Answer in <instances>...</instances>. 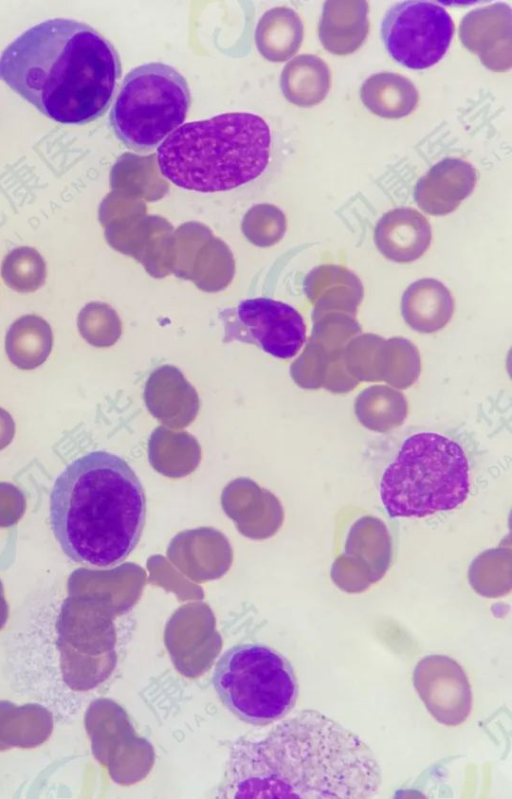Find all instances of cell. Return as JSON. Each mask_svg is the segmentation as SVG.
Instances as JSON below:
<instances>
[{
  "label": "cell",
  "instance_id": "obj_21",
  "mask_svg": "<svg viewBox=\"0 0 512 799\" xmlns=\"http://www.w3.org/2000/svg\"><path fill=\"white\" fill-rule=\"evenodd\" d=\"M355 413L366 427L386 431L402 423L407 414L404 395L388 386L374 385L356 398Z\"/></svg>",
  "mask_w": 512,
  "mask_h": 799
},
{
  "label": "cell",
  "instance_id": "obj_24",
  "mask_svg": "<svg viewBox=\"0 0 512 799\" xmlns=\"http://www.w3.org/2000/svg\"><path fill=\"white\" fill-rule=\"evenodd\" d=\"M77 325L81 336L95 347L113 345L122 332L116 311L103 302L85 305L78 315Z\"/></svg>",
  "mask_w": 512,
  "mask_h": 799
},
{
  "label": "cell",
  "instance_id": "obj_3",
  "mask_svg": "<svg viewBox=\"0 0 512 799\" xmlns=\"http://www.w3.org/2000/svg\"><path fill=\"white\" fill-rule=\"evenodd\" d=\"M146 521L145 492L120 456L97 450L57 476L50 493V525L74 562L108 568L137 546Z\"/></svg>",
  "mask_w": 512,
  "mask_h": 799
},
{
  "label": "cell",
  "instance_id": "obj_26",
  "mask_svg": "<svg viewBox=\"0 0 512 799\" xmlns=\"http://www.w3.org/2000/svg\"><path fill=\"white\" fill-rule=\"evenodd\" d=\"M361 326L354 315L331 312L313 318L310 340L327 353L344 351L347 343L360 334Z\"/></svg>",
  "mask_w": 512,
  "mask_h": 799
},
{
  "label": "cell",
  "instance_id": "obj_1",
  "mask_svg": "<svg viewBox=\"0 0 512 799\" xmlns=\"http://www.w3.org/2000/svg\"><path fill=\"white\" fill-rule=\"evenodd\" d=\"M381 784L371 749L316 710H302L262 740L231 750L219 793L224 798H369Z\"/></svg>",
  "mask_w": 512,
  "mask_h": 799
},
{
  "label": "cell",
  "instance_id": "obj_19",
  "mask_svg": "<svg viewBox=\"0 0 512 799\" xmlns=\"http://www.w3.org/2000/svg\"><path fill=\"white\" fill-rule=\"evenodd\" d=\"M282 91L292 103L310 107L323 101L331 86V73L325 61L314 55H300L284 68Z\"/></svg>",
  "mask_w": 512,
  "mask_h": 799
},
{
  "label": "cell",
  "instance_id": "obj_13",
  "mask_svg": "<svg viewBox=\"0 0 512 799\" xmlns=\"http://www.w3.org/2000/svg\"><path fill=\"white\" fill-rule=\"evenodd\" d=\"M432 239L428 220L417 210L400 207L385 213L374 231L379 252L397 263L419 259L429 248Z\"/></svg>",
  "mask_w": 512,
  "mask_h": 799
},
{
  "label": "cell",
  "instance_id": "obj_9",
  "mask_svg": "<svg viewBox=\"0 0 512 799\" xmlns=\"http://www.w3.org/2000/svg\"><path fill=\"white\" fill-rule=\"evenodd\" d=\"M220 317L224 342L254 344L276 358L295 356L306 339L301 314L292 306L270 298L243 300L236 308L224 310Z\"/></svg>",
  "mask_w": 512,
  "mask_h": 799
},
{
  "label": "cell",
  "instance_id": "obj_15",
  "mask_svg": "<svg viewBox=\"0 0 512 799\" xmlns=\"http://www.w3.org/2000/svg\"><path fill=\"white\" fill-rule=\"evenodd\" d=\"M368 12L364 0L326 1L318 28L323 47L335 55L355 52L369 31Z\"/></svg>",
  "mask_w": 512,
  "mask_h": 799
},
{
  "label": "cell",
  "instance_id": "obj_2",
  "mask_svg": "<svg viewBox=\"0 0 512 799\" xmlns=\"http://www.w3.org/2000/svg\"><path fill=\"white\" fill-rule=\"evenodd\" d=\"M121 76L114 45L90 25L50 18L0 54V80L49 119L90 123L108 109Z\"/></svg>",
  "mask_w": 512,
  "mask_h": 799
},
{
  "label": "cell",
  "instance_id": "obj_10",
  "mask_svg": "<svg viewBox=\"0 0 512 799\" xmlns=\"http://www.w3.org/2000/svg\"><path fill=\"white\" fill-rule=\"evenodd\" d=\"M172 239L171 273L192 281L200 290L225 289L235 274L230 248L205 227L188 224Z\"/></svg>",
  "mask_w": 512,
  "mask_h": 799
},
{
  "label": "cell",
  "instance_id": "obj_11",
  "mask_svg": "<svg viewBox=\"0 0 512 799\" xmlns=\"http://www.w3.org/2000/svg\"><path fill=\"white\" fill-rule=\"evenodd\" d=\"M461 43L476 54L482 64L504 72L512 64V12L503 2L468 12L459 26Z\"/></svg>",
  "mask_w": 512,
  "mask_h": 799
},
{
  "label": "cell",
  "instance_id": "obj_20",
  "mask_svg": "<svg viewBox=\"0 0 512 799\" xmlns=\"http://www.w3.org/2000/svg\"><path fill=\"white\" fill-rule=\"evenodd\" d=\"M303 40V24L290 8L278 7L264 14L256 30L259 51L271 61H285L299 49Z\"/></svg>",
  "mask_w": 512,
  "mask_h": 799
},
{
  "label": "cell",
  "instance_id": "obj_8",
  "mask_svg": "<svg viewBox=\"0 0 512 799\" xmlns=\"http://www.w3.org/2000/svg\"><path fill=\"white\" fill-rule=\"evenodd\" d=\"M454 34V23L442 6L427 1H404L385 13L383 43L393 59L410 69H426L442 59Z\"/></svg>",
  "mask_w": 512,
  "mask_h": 799
},
{
  "label": "cell",
  "instance_id": "obj_6",
  "mask_svg": "<svg viewBox=\"0 0 512 799\" xmlns=\"http://www.w3.org/2000/svg\"><path fill=\"white\" fill-rule=\"evenodd\" d=\"M222 704L248 724L264 726L285 717L295 706L298 682L291 663L277 650L242 643L218 659L212 677Z\"/></svg>",
  "mask_w": 512,
  "mask_h": 799
},
{
  "label": "cell",
  "instance_id": "obj_23",
  "mask_svg": "<svg viewBox=\"0 0 512 799\" xmlns=\"http://www.w3.org/2000/svg\"><path fill=\"white\" fill-rule=\"evenodd\" d=\"M1 276L5 284L17 292H34L45 283L46 263L35 248L21 246L3 259Z\"/></svg>",
  "mask_w": 512,
  "mask_h": 799
},
{
  "label": "cell",
  "instance_id": "obj_16",
  "mask_svg": "<svg viewBox=\"0 0 512 799\" xmlns=\"http://www.w3.org/2000/svg\"><path fill=\"white\" fill-rule=\"evenodd\" d=\"M404 321L420 333L436 332L447 325L454 313V300L440 281L419 279L404 291L401 300Z\"/></svg>",
  "mask_w": 512,
  "mask_h": 799
},
{
  "label": "cell",
  "instance_id": "obj_7",
  "mask_svg": "<svg viewBox=\"0 0 512 799\" xmlns=\"http://www.w3.org/2000/svg\"><path fill=\"white\" fill-rule=\"evenodd\" d=\"M190 103L188 84L175 68L146 63L125 76L110 110V126L126 147L151 151L183 124Z\"/></svg>",
  "mask_w": 512,
  "mask_h": 799
},
{
  "label": "cell",
  "instance_id": "obj_12",
  "mask_svg": "<svg viewBox=\"0 0 512 799\" xmlns=\"http://www.w3.org/2000/svg\"><path fill=\"white\" fill-rule=\"evenodd\" d=\"M476 181V171L470 163L445 158L418 180L414 199L427 214L446 215L472 193Z\"/></svg>",
  "mask_w": 512,
  "mask_h": 799
},
{
  "label": "cell",
  "instance_id": "obj_17",
  "mask_svg": "<svg viewBox=\"0 0 512 799\" xmlns=\"http://www.w3.org/2000/svg\"><path fill=\"white\" fill-rule=\"evenodd\" d=\"M361 100L372 113L388 119L409 115L417 106L419 94L406 77L391 72L370 76L361 87Z\"/></svg>",
  "mask_w": 512,
  "mask_h": 799
},
{
  "label": "cell",
  "instance_id": "obj_14",
  "mask_svg": "<svg viewBox=\"0 0 512 799\" xmlns=\"http://www.w3.org/2000/svg\"><path fill=\"white\" fill-rule=\"evenodd\" d=\"M304 291L313 304L312 319L331 312L356 315L364 297L359 277L346 267L324 264L305 278Z\"/></svg>",
  "mask_w": 512,
  "mask_h": 799
},
{
  "label": "cell",
  "instance_id": "obj_18",
  "mask_svg": "<svg viewBox=\"0 0 512 799\" xmlns=\"http://www.w3.org/2000/svg\"><path fill=\"white\" fill-rule=\"evenodd\" d=\"M53 335L46 320L37 315H24L10 326L5 349L9 360L19 369L32 370L48 358Z\"/></svg>",
  "mask_w": 512,
  "mask_h": 799
},
{
  "label": "cell",
  "instance_id": "obj_25",
  "mask_svg": "<svg viewBox=\"0 0 512 799\" xmlns=\"http://www.w3.org/2000/svg\"><path fill=\"white\" fill-rule=\"evenodd\" d=\"M383 341L379 335L364 333L352 338L345 346L344 366L357 382L380 381L379 356Z\"/></svg>",
  "mask_w": 512,
  "mask_h": 799
},
{
  "label": "cell",
  "instance_id": "obj_22",
  "mask_svg": "<svg viewBox=\"0 0 512 799\" xmlns=\"http://www.w3.org/2000/svg\"><path fill=\"white\" fill-rule=\"evenodd\" d=\"M420 372V353L410 340L393 337L383 341L379 356L380 381L405 389L418 379Z\"/></svg>",
  "mask_w": 512,
  "mask_h": 799
},
{
  "label": "cell",
  "instance_id": "obj_4",
  "mask_svg": "<svg viewBox=\"0 0 512 799\" xmlns=\"http://www.w3.org/2000/svg\"><path fill=\"white\" fill-rule=\"evenodd\" d=\"M370 467L390 518H424L461 507L477 474V449L467 434L410 427L372 446Z\"/></svg>",
  "mask_w": 512,
  "mask_h": 799
},
{
  "label": "cell",
  "instance_id": "obj_5",
  "mask_svg": "<svg viewBox=\"0 0 512 799\" xmlns=\"http://www.w3.org/2000/svg\"><path fill=\"white\" fill-rule=\"evenodd\" d=\"M271 152V132L253 113L231 112L182 124L157 149L161 174L174 185L213 193L258 178Z\"/></svg>",
  "mask_w": 512,
  "mask_h": 799
}]
</instances>
